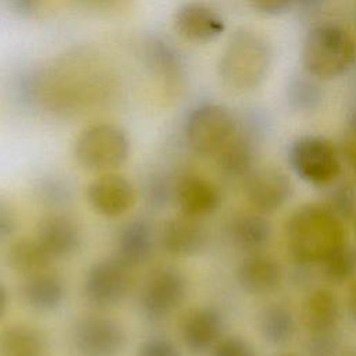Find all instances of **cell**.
<instances>
[{"label":"cell","instance_id":"1","mask_svg":"<svg viewBox=\"0 0 356 356\" xmlns=\"http://www.w3.org/2000/svg\"><path fill=\"white\" fill-rule=\"evenodd\" d=\"M285 238L291 256L302 264H321L346 245L341 217L318 203L303 204L289 216Z\"/></svg>","mask_w":356,"mask_h":356},{"label":"cell","instance_id":"2","mask_svg":"<svg viewBox=\"0 0 356 356\" xmlns=\"http://www.w3.org/2000/svg\"><path fill=\"white\" fill-rule=\"evenodd\" d=\"M356 47L352 36L334 24L317 25L309 31L302 49L306 71L318 79H332L353 64Z\"/></svg>","mask_w":356,"mask_h":356},{"label":"cell","instance_id":"3","mask_svg":"<svg viewBox=\"0 0 356 356\" xmlns=\"http://www.w3.org/2000/svg\"><path fill=\"white\" fill-rule=\"evenodd\" d=\"M271 61L267 42L249 31H239L229 39L218 65L221 79L234 89H253L266 76Z\"/></svg>","mask_w":356,"mask_h":356},{"label":"cell","instance_id":"4","mask_svg":"<svg viewBox=\"0 0 356 356\" xmlns=\"http://www.w3.org/2000/svg\"><path fill=\"white\" fill-rule=\"evenodd\" d=\"M74 154L76 161L89 171L114 172L128 159L129 139L127 132L115 124H93L78 135Z\"/></svg>","mask_w":356,"mask_h":356},{"label":"cell","instance_id":"5","mask_svg":"<svg viewBox=\"0 0 356 356\" xmlns=\"http://www.w3.org/2000/svg\"><path fill=\"white\" fill-rule=\"evenodd\" d=\"M235 132L234 115L228 108L214 103L196 107L185 125L186 142L200 157H216Z\"/></svg>","mask_w":356,"mask_h":356},{"label":"cell","instance_id":"6","mask_svg":"<svg viewBox=\"0 0 356 356\" xmlns=\"http://www.w3.org/2000/svg\"><path fill=\"white\" fill-rule=\"evenodd\" d=\"M289 163L302 179L313 185L331 184L341 171V161L334 145L316 135L302 136L292 143Z\"/></svg>","mask_w":356,"mask_h":356},{"label":"cell","instance_id":"7","mask_svg":"<svg viewBox=\"0 0 356 356\" xmlns=\"http://www.w3.org/2000/svg\"><path fill=\"white\" fill-rule=\"evenodd\" d=\"M185 295L186 280L182 273L172 267H163L147 278L142 289L140 306L149 318L160 320L178 309Z\"/></svg>","mask_w":356,"mask_h":356},{"label":"cell","instance_id":"8","mask_svg":"<svg viewBox=\"0 0 356 356\" xmlns=\"http://www.w3.org/2000/svg\"><path fill=\"white\" fill-rule=\"evenodd\" d=\"M129 270L115 256L93 263L85 278L88 300L97 307L118 305L129 288Z\"/></svg>","mask_w":356,"mask_h":356},{"label":"cell","instance_id":"9","mask_svg":"<svg viewBox=\"0 0 356 356\" xmlns=\"http://www.w3.org/2000/svg\"><path fill=\"white\" fill-rule=\"evenodd\" d=\"M74 343L82 356H117L125 345V331L110 317L85 316L74 327Z\"/></svg>","mask_w":356,"mask_h":356},{"label":"cell","instance_id":"10","mask_svg":"<svg viewBox=\"0 0 356 356\" xmlns=\"http://www.w3.org/2000/svg\"><path fill=\"white\" fill-rule=\"evenodd\" d=\"M89 204L104 217H120L132 209L136 193L132 184L117 172H104L95 178L88 189Z\"/></svg>","mask_w":356,"mask_h":356},{"label":"cell","instance_id":"11","mask_svg":"<svg viewBox=\"0 0 356 356\" xmlns=\"http://www.w3.org/2000/svg\"><path fill=\"white\" fill-rule=\"evenodd\" d=\"M289 178L280 170L261 168L248 175L245 195L257 213H273L278 210L291 196Z\"/></svg>","mask_w":356,"mask_h":356},{"label":"cell","instance_id":"12","mask_svg":"<svg viewBox=\"0 0 356 356\" xmlns=\"http://www.w3.org/2000/svg\"><path fill=\"white\" fill-rule=\"evenodd\" d=\"M207 232L200 218L181 213L167 220L161 228V243L174 256H193L202 252Z\"/></svg>","mask_w":356,"mask_h":356},{"label":"cell","instance_id":"13","mask_svg":"<svg viewBox=\"0 0 356 356\" xmlns=\"http://www.w3.org/2000/svg\"><path fill=\"white\" fill-rule=\"evenodd\" d=\"M35 238L54 260L71 256L82 242L78 224L64 214H49L42 218Z\"/></svg>","mask_w":356,"mask_h":356},{"label":"cell","instance_id":"14","mask_svg":"<svg viewBox=\"0 0 356 356\" xmlns=\"http://www.w3.org/2000/svg\"><path fill=\"white\" fill-rule=\"evenodd\" d=\"M174 191L181 213L197 218L216 211L221 202L220 191L214 182L193 174L181 177Z\"/></svg>","mask_w":356,"mask_h":356},{"label":"cell","instance_id":"15","mask_svg":"<svg viewBox=\"0 0 356 356\" xmlns=\"http://www.w3.org/2000/svg\"><path fill=\"white\" fill-rule=\"evenodd\" d=\"M222 320L217 310L202 307L188 313L181 325L182 339L193 353H206L214 349L221 339Z\"/></svg>","mask_w":356,"mask_h":356},{"label":"cell","instance_id":"16","mask_svg":"<svg viewBox=\"0 0 356 356\" xmlns=\"http://www.w3.org/2000/svg\"><path fill=\"white\" fill-rule=\"evenodd\" d=\"M282 278V271L275 259L259 252L248 254L236 268L239 286L253 295L274 291Z\"/></svg>","mask_w":356,"mask_h":356},{"label":"cell","instance_id":"17","mask_svg":"<svg viewBox=\"0 0 356 356\" xmlns=\"http://www.w3.org/2000/svg\"><path fill=\"white\" fill-rule=\"evenodd\" d=\"M175 28L189 40L209 42L222 33L224 21L209 6L188 3L177 11Z\"/></svg>","mask_w":356,"mask_h":356},{"label":"cell","instance_id":"18","mask_svg":"<svg viewBox=\"0 0 356 356\" xmlns=\"http://www.w3.org/2000/svg\"><path fill=\"white\" fill-rule=\"evenodd\" d=\"M25 303L36 312L57 309L65 295L63 278L50 268L26 275L21 288Z\"/></svg>","mask_w":356,"mask_h":356},{"label":"cell","instance_id":"19","mask_svg":"<svg viewBox=\"0 0 356 356\" xmlns=\"http://www.w3.org/2000/svg\"><path fill=\"white\" fill-rule=\"evenodd\" d=\"M153 249V229L145 220L128 221L117 238V254L129 268L145 263Z\"/></svg>","mask_w":356,"mask_h":356},{"label":"cell","instance_id":"20","mask_svg":"<svg viewBox=\"0 0 356 356\" xmlns=\"http://www.w3.org/2000/svg\"><path fill=\"white\" fill-rule=\"evenodd\" d=\"M338 317V302L330 289H314L303 302L302 321L310 334L335 330Z\"/></svg>","mask_w":356,"mask_h":356},{"label":"cell","instance_id":"21","mask_svg":"<svg viewBox=\"0 0 356 356\" xmlns=\"http://www.w3.org/2000/svg\"><path fill=\"white\" fill-rule=\"evenodd\" d=\"M47 341L28 324H11L0 331V356H46Z\"/></svg>","mask_w":356,"mask_h":356},{"label":"cell","instance_id":"22","mask_svg":"<svg viewBox=\"0 0 356 356\" xmlns=\"http://www.w3.org/2000/svg\"><path fill=\"white\" fill-rule=\"evenodd\" d=\"M7 264L15 273L31 275L50 268L54 259L36 238H19L7 250Z\"/></svg>","mask_w":356,"mask_h":356},{"label":"cell","instance_id":"23","mask_svg":"<svg viewBox=\"0 0 356 356\" xmlns=\"http://www.w3.org/2000/svg\"><path fill=\"white\" fill-rule=\"evenodd\" d=\"M229 236L242 250L257 252L271 236L270 222L256 213H242L235 216L229 222Z\"/></svg>","mask_w":356,"mask_h":356},{"label":"cell","instance_id":"24","mask_svg":"<svg viewBox=\"0 0 356 356\" xmlns=\"http://www.w3.org/2000/svg\"><path fill=\"white\" fill-rule=\"evenodd\" d=\"M253 146L248 136L235 132L216 154L217 165L228 177H241L250 171L253 164Z\"/></svg>","mask_w":356,"mask_h":356},{"label":"cell","instance_id":"25","mask_svg":"<svg viewBox=\"0 0 356 356\" xmlns=\"http://www.w3.org/2000/svg\"><path fill=\"white\" fill-rule=\"evenodd\" d=\"M259 327L263 338L273 345L286 343L295 332V320L282 305H270L263 309Z\"/></svg>","mask_w":356,"mask_h":356},{"label":"cell","instance_id":"26","mask_svg":"<svg viewBox=\"0 0 356 356\" xmlns=\"http://www.w3.org/2000/svg\"><path fill=\"white\" fill-rule=\"evenodd\" d=\"M146 57L152 70L164 78L165 82L175 83L181 76V63L178 56L161 40H152L146 49Z\"/></svg>","mask_w":356,"mask_h":356},{"label":"cell","instance_id":"27","mask_svg":"<svg viewBox=\"0 0 356 356\" xmlns=\"http://www.w3.org/2000/svg\"><path fill=\"white\" fill-rule=\"evenodd\" d=\"M324 277L331 282H342L356 271V252L348 245L321 263Z\"/></svg>","mask_w":356,"mask_h":356},{"label":"cell","instance_id":"28","mask_svg":"<svg viewBox=\"0 0 356 356\" xmlns=\"http://www.w3.org/2000/svg\"><path fill=\"white\" fill-rule=\"evenodd\" d=\"M38 196L47 206H60L68 202L71 197V189L64 179L47 177L39 181Z\"/></svg>","mask_w":356,"mask_h":356},{"label":"cell","instance_id":"29","mask_svg":"<svg viewBox=\"0 0 356 356\" xmlns=\"http://www.w3.org/2000/svg\"><path fill=\"white\" fill-rule=\"evenodd\" d=\"M306 349L309 356H334L338 349V337L334 330L310 334Z\"/></svg>","mask_w":356,"mask_h":356},{"label":"cell","instance_id":"30","mask_svg":"<svg viewBox=\"0 0 356 356\" xmlns=\"http://www.w3.org/2000/svg\"><path fill=\"white\" fill-rule=\"evenodd\" d=\"M213 356H256V353L246 339L241 337H227L218 341Z\"/></svg>","mask_w":356,"mask_h":356},{"label":"cell","instance_id":"31","mask_svg":"<svg viewBox=\"0 0 356 356\" xmlns=\"http://www.w3.org/2000/svg\"><path fill=\"white\" fill-rule=\"evenodd\" d=\"M146 196L149 199V203H152L153 206H165L171 197V186L168 179L164 177L149 178L146 184Z\"/></svg>","mask_w":356,"mask_h":356},{"label":"cell","instance_id":"32","mask_svg":"<svg viewBox=\"0 0 356 356\" xmlns=\"http://www.w3.org/2000/svg\"><path fill=\"white\" fill-rule=\"evenodd\" d=\"M138 356H181V355L170 341L163 338H150L140 345Z\"/></svg>","mask_w":356,"mask_h":356},{"label":"cell","instance_id":"33","mask_svg":"<svg viewBox=\"0 0 356 356\" xmlns=\"http://www.w3.org/2000/svg\"><path fill=\"white\" fill-rule=\"evenodd\" d=\"M330 209H332L341 218L345 216H349L353 209V196L350 189L341 186L338 188L330 200V204H327Z\"/></svg>","mask_w":356,"mask_h":356},{"label":"cell","instance_id":"34","mask_svg":"<svg viewBox=\"0 0 356 356\" xmlns=\"http://www.w3.org/2000/svg\"><path fill=\"white\" fill-rule=\"evenodd\" d=\"M296 0H249L250 6L260 14L278 15L285 13Z\"/></svg>","mask_w":356,"mask_h":356},{"label":"cell","instance_id":"35","mask_svg":"<svg viewBox=\"0 0 356 356\" xmlns=\"http://www.w3.org/2000/svg\"><path fill=\"white\" fill-rule=\"evenodd\" d=\"M17 228V217L14 210L0 200V241L11 236Z\"/></svg>","mask_w":356,"mask_h":356},{"label":"cell","instance_id":"36","mask_svg":"<svg viewBox=\"0 0 356 356\" xmlns=\"http://www.w3.org/2000/svg\"><path fill=\"white\" fill-rule=\"evenodd\" d=\"M343 152H345V157H346L348 163L356 171V121L352 122V125L349 127V129L345 135Z\"/></svg>","mask_w":356,"mask_h":356},{"label":"cell","instance_id":"37","mask_svg":"<svg viewBox=\"0 0 356 356\" xmlns=\"http://www.w3.org/2000/svg\"><path fill=\"white\" fill-rule=\"evenodd\" d=\"M42 0H10L11 7L22 15H31L40 7Z\"/></svg>","mask_w":356,"mask_h":356},{"label":"cell","instance_id":"38","mask_svg":"<svg viewBox=\"0 0 356 356\" xmlns=\"http://www.w3.org/2000/svg\"><path fill=\"white\" fill-rule=\"evenodd\" d=\"M348 309L350 312V316L356 320V278L353 280L348 291Z\"/></svg>","mask_w":356,"mask_h":356},{"label":"cell","instance_id":"39","mask_svg":"<svg viewBox=\"0 0 356 356\" xmlns=\"http://www.w3.org/2000/svg\"><path fill=\"white\" fill-rule=\"evenodd\" d=\"M7 302H8V296H7V289L4 288L3 282L0 281V318L3 317V314L7 310Z\"/></svg>","mask_w":356,"mask_h":356},{"label":"cell","instance_id":"40","mask_svg":"<svg viewBox=\"0 0 356 356\" xmlns=\"http://www.w3.org/2000/svg\"><path fill=\"white\" fill-rule=\"evenodd\" d=\"M296 1H300V3H303V4H314V3L318 1V0H296Z\"/></svg>","mask_w":356,"mask_h":356},{"label":"cell","instance_id":"41","mask_svg":"<svg viewBox=\"0 0 356 356\" xmlns=\"http://www.w3.org/2000/svg\"><path fill=\"white\" fill-rule=\"evenodd\" d=\"M345 356H356V350H350V352H348Z\"/></svg>","mask_w":356,"mask_h":356},{"label":"cell","instance_id":"42","mask_svg":"<svg viewBox=\"0 0 356 356\" xmlns=\"http://www.w3.org/2000/svg\"><path fill=\"white\" fill-rule=\"evenodd\" d=\"M277 356H296V355H292V353H281V355H277Z\"/></svg>","mask_w":356,"mask_h":356}]
</instances>
